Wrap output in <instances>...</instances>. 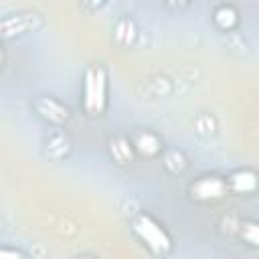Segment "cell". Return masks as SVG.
<instances>
[{
	"label": "cell",
	"mask_w": 259,
	"mask_h": 259,
	"mask_svg": "<svg viewBox=\"0 0 259 259\" xmlns=\"http://www.w3.org/2000/svg\"><path fill=\"white\" fill-rule=\"evenodd\" d=\"M79 105L87 117H101L109 105V79L101 65H89L81 81Z\"/></svg>",
	"instance_id": "obj_1"
},
{
	"label": "cell",
	"mask_w": 259,
	"mask_h": 259,
	"mask_svg": "<svg viewBox=\"0 0 259 259\" xmlns=\"http://www.w3.org/2000/svg\"><path fill=\"white\" fill-rule=\"evenodd\" d=\"M132 231L138 237V241L154 255V257H166L172 251V235L168 229L150 212H140L132 219Z\"/></svg>",
	"instance_id": "obj_2"
},
{
	"label": "cell",
	"mask_w": 259,
	"mask_h": 259,
	"mask_svg": "<svg viewBox=\"0 0 259 259\" xmlns=\"http://www.w3.org/2000/svg\"><path fill=\"white\" fill-rule=\"evenodd\" d=\"M188 194L196 202H217L229 194L227 178L217 176V174H204L198 176L194 182L188 186Z\"/></svg>",
	"instance_id": "obj_3"
},
{
	"label": "cell",
	"mask_w": 259,
	"mask_h": 259,
	"mask_svg": "<svg viewBox=\"0 0 259 259\" xmlns=\"http://www.w3.org/2000/svg\"><path fill=\"white\" fill-rule=\"evenodd\" d=\"M34 109H36L38 117H42L45 121L57 123V125L69 121V117H71L69 109L59 99H55V97H38L34 101Z\"/></svg>",
	"instance_id": "obj_4"
},
{
	"label": "cell",
	"mask_w": 259,
	"mask_h": 259,
	"mask_svg": "<svg viewBox=\"0 0 259 259\" xmlns=\"http://www.w3.org/2000/svg\"><path fill=\"white\" fill-rule=\"evenodd\" d=\"M227 186L235 194H253L257 190V174L251 168H239L227 176Z\"/></svg>",
	"instance_id": "obj_5"
},
{
	"label": "cell",
	"mask_w": 259,
	"mask_h": 259,
	"mask_svg": "<svg viewBox=\"0 0 259 259\" xmlns=\"http://www.w3.org/2000/svg\"><path fill=\"white\" fill-rule=\"evenodd\" d=\"M132 146H134V152L136 154H140V156H144V158H154V156H158L160 152H162V142H160V138L154 134V132H140L136 138H134V142H132Z\"/></svg>",
	"instance_id": "obj_6"
},
{
	"label": "cell",
	"mask_w": 259,
	"mask_h": 259,
	"mask_svg": "<svg viewBox=\"0 0 259 259\" xmlns=\"http://www.w3.org/2000/svg\"><path fill=\"white\" fill-rule=\"evenodd\" d=\"M34 18H38V14H14V16H8L6 20L0 22V28L4 30L2 36H14V34H20V32L28 30L32 26Z\"/></svg>",
	"instance_id": "obj_7"
},
{
	"label": "cell",
	"mask_w": 259,
	"mask_h": 259,
	"mask_svg": "<svg viewBox=\"0 0 259 259\" xmlns=\"http://www.w3.org/2000/svg\"><path fill=\"white\" fill-rule=\"evenodd\" d=\"M212 20H214V24H217L221 30L227 32V30H233V28L237 26V22H239V12H237L235 6H231V4H221V6L214 8Z\"/></svg>",
	"instance_id": "obj_8"
},
{
	"label": "cell",
	"mask_w": 259,
	"mask_h": 259,
	"mask_svg": "<svg viewBox=\"0 0 259 259\" xmlns=\"http://www.w3.org/2000/svg\"><path fill=\"white\" fill-rule=\"evenodd\" d=\"M109 154H111V158L117 164H127V162L134 160V154L136 152H134V146H132V142L127 138L117 136V138H113L109 142Z\"/></svg>",
	"instance_id": "obj_9"
},
{
	"label": "cell",
	"mask_w": 259,
	"mask_h": 259,
	"mask_svg": "<svg viewBox=\"0 0 259 259\" xmlns=\"http://www.w3.org/2000/svg\"><path fill=\"white\" fill-rule=\"evenodd\" d=\"M241 237H243V243H247L249 247H257L259 243V227L255 221H245L241 225Z\"/></svg>",
	"instance_id": "obj_10"
},
{
	"label": "cell",
	"mask_w": 259,
	"mask_h": 259,
	"mask_svg": "<svg viewBox=\"0 0 259 259\" xmlns=\"http://www.w3.org/2000/svg\"><path fill=\"white\" fill-rule=\"evenodd\" d=\"M0 259H28L20 249H14V247H6V245H0Z\"/></svg>",
	"instance_id": "obj_11"
},
{
	"label": "cell",
	"mask_w": 259,
	"mask_h": 259,
	"mask_svg": "<svg viewBox=\"0 0 259 259\" xmlns=\"http://www.w3.org/2000/svg\"><path fill=\"white\" fill-rule=\"evenodd\" d=\"M4 63H6V53H4V47H2V42H0V71H2Z\"/></svg>",
	"instance_id": "obj_12"
},
{
	"label": "cell",
	"mask_w": 259,
	"mask_h": 259,
	"mask_svg": "<svg viewBox=\"0 0 259 259\" xmlns=\"http://www.w3.org/2000/svg\"><path fill=\"white\" fill-rule=\"evenodd\" d=\"M79 259H93V257H79Z\"/></svg>",
	"instance_id": "obj_13"
}]
</instances>
